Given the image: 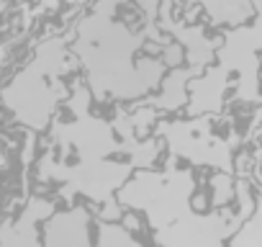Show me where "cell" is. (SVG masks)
Returning <instances> with one entry per match:
<instances>
[{
	"label": "cell",
	"mask_w": 262,
	"mask_h": 247,
	"mask_svg": "<svg viewBox=\"0 0 262 247\" xmlns=\"http://www.w3.org/2000/svg\"><path fill=\"white\" fill-rule=\"evenodd\" d=\"M95 242L98 247H147L134 229H128L123 221H111V219L95 221Z\"/></svg>",
	"instance_id": "8992f818"
},
{
	"label": "cell",
	"mask_w": 262,
	"mask_h": 247,
	"mask_svg": "<svg viewBox=\"0 0 262 247\" xmlns=\"http://www.w3.org/2000/svg\"><path fill=\"white\" fill-rule=\"evenodd\" d=\"M52 59H47L41 52L39 57L24 70L18 72V77L6 85L3 90V103L6 108L24 123L26 129H31L34 134L44 132L52 127L54 116L59 113L62 100H67V88L64 83H47L52 77H59V72H70L72 65H57L52 70L49 65Z\"/></svg>",
	"instance_id": "3957f363"
},
{
	"label": "cell",
	"mask_w": 262,
	"mask_h": 247,
	"mask_svg": "<svg viewBox=\"0 0 262 247\" xmlns=\"http://www.w3.org/2000/svg\"><path fill=\"white\" fill-rule=\"evenodd\" d=\"M193 193L195 173L170 155L165 170L144 168L131 175L118 191V203L147 219L155 247H226L257 206L247 183L236 186V211L216 206L211 214H198Z\"/></svg>",
	"instance_id": "7a4b0ae2"
},
{
	"label": "cell",
	"mask_w": 262,
	"mask_h": 247,
	"mask_svg": "<svg viewBox=\"0 0 262 247\" xmlns=\"http://www.w3.org/2000/svg\"><path fill=\"white\" fill-rule=\"evenodd\" d=\"M57 201L41 193L26 196L21 211L6 214L3 227H0V247H44L41 227L44 221L57 211Z\"/></svg>",
	"instance_id": "5b68a950"
},
{
	"label": "cell",
	"mask_w": 262,
	"mask_h": 247,
	"mask_svg": "<svg viewBox=\"0 0 262 247\" xmlns=\"http://www.w3.org/2000/svg\"><path fill=\"white\" fill-rule=\"evenodd\" d=\"M98 211L93 203H72L57 209L41 227L44 247H98L95 242Z\"/></svg>",
	"instance_id": "277c9868"
},
{
	"label": "cell",
	"mask_w": 262,
	"mask_h": 247,
	"mask_svg": "<svg viewBox=\"0 0 262 247\" xmlns=\"http://www.w3.org/2000/svg\"><path fill=\"white\" fill-rule=\"evenodd\" d=\"M93 100L90 85L75 80L64 100V113L59 111L49 127V145L59 147L62 155H72L75 162L57 168L36 165V178L59 186V196L67 206L77 203V196H82L93 203L98 219L121 221L126 211L118 203V191L142 165L149 168L152 160L142 157L144 142L123 145L116 137L113 123L93 113Z\"/></svg>",
	"instance_id": "6da1fadb"
}]
</instances>
